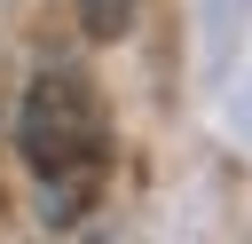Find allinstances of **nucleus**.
I'll list each match as a JSON object with an SVG mask.
<instances>
[{
	"label": "nucleus",
	"mask_w": 252,
	"mask_h": 244,
	"mask_svg": "<svg viewBox=\"0 0 252 244\" xmlns=\"http://www.w3.org/2000/svg\"><path fill=\"white\" fill-rule=\"evenodd\" d=\"M16 142H24V173H32V197H39V220L47 228L87 220L94 197H102V173H110V126H102L94 87L79 71H39L24 87Z\"/></svg>",
	"instance_id": "obj_1"
},
{
	"label": "nucleus",
	"mask_w": 252,
	"mask_h": 244,
	"mask_svg": "<svg viewBox=\"0 0 252 244\" xmlns=\"http://www.w3.org/2000/svg\"><path fill=\"white\" fill-rule=\"evenodd\" d=\"M79 24H87V39H118L134 24V0H79Z\"/></svg>",
	"instance_id": "obj_2"
}]
</instances>
